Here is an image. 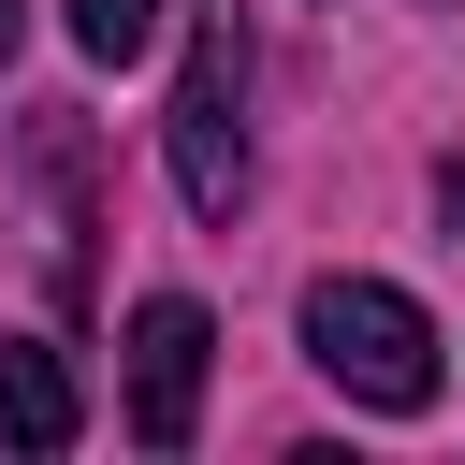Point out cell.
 <instances>
[{"mask_svg": "<svg viewBox=\"0 0 465 465\" xmlns=\"http://www.w3.org/2000/svg\"><path fill=\"white\" fill-rule=\"evenodd\" d=\"M160 131H174V203H189V218H232V203H247V15H232V0H203Z\"/></svg>", "mask_w": 465, "mask_h": 465, "instance_id": "2", "label": "cell"}, {"mask_svg": "<svg viewBox=\"0 0 465 465\" xmlns=\"http://www.w3.org/2000/svg\"><path fill=\"white\" fill-rule=\"evenodd\" d=\"M203 349H218V320L189 291H145L131 305V436L145 450H189L203 436Z\"/></svg>", "mask_w": 465, "mask_h": 465, "instance_id": "3", "label": "cell"}, {"mask_svg": "<svg viewBox=\"0 0 465 465\" xmlns=\"http://www.w3.org/2000/svg\"><path fill=\"white\" fill-rule=\"evenodd\" d=\"M73 44L87 58H145L160 44V0H73Z\"/></svg>", "mask_w": 465, "mask_h": 465, "instance_id": "5", "label": "cell"}, {"mask_svg": "<svg viewBox=\"0 0 465 465\" xmlns=\"http://www.w3.org/2000/svg\"><path fill=\"white\" fill-rule=\"evenodd\" d=\"M0 58H15V0H0Z\"/></svg>", "mask_w": 465, "mask_h": 465, "instance_id": "7", "label": "cell"}, {"mask_svg": "<svg viewBox=\"0 0 465 465\" xmlns=\"http://www.w3.org/2000/svg\"><path fill=\"white\" fill-rule=\"evenodd\" d=\"M87 436V392H73V363L58 349H0V450H73Z\"/></svg>", "mask_w": 465, "mask_h": 465, "instance_id": "4", "label": "cell"}, {"mask_svg": "<svg viewBox=\"0 0 465 465\" xmlns=\"http://www.w3.org/2000/svg\"><path fill=\"white\" fill-rule=\"evenodd\" d=\"M305 363H320L349 407H378V421H421V407H436V320H421L392 276H320V291H305Z\"/></svg>", "mask_w": 465, "mask_h": 465, "instance_id": "1", "label": "cell"}, {"mask_svg": "<svg viewBox=\"0 0 465 465\" xmlns=\"http://www.w3.org/2000/svg\"><path fill=\"white\" fill-rule=\"evenodd\" d=\"M436 203H450V232H465V145H450V160H436Z\"/></svg>", "mask_w": 465, "mask_h": 465, "instance_id": "6", "label": "cell"}]
</instances>
